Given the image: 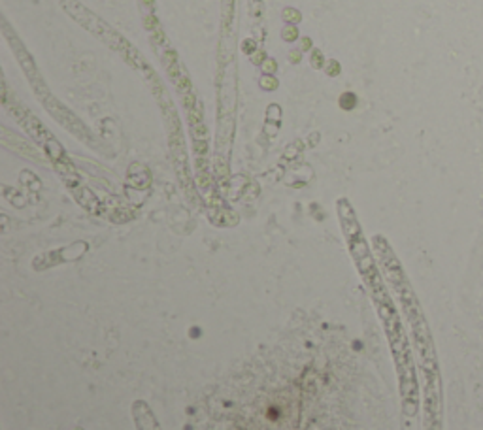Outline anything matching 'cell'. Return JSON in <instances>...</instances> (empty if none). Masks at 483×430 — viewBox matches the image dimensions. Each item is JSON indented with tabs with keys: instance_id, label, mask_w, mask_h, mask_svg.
I'll return each mask as SVG.
<instances>
[{
	"instance_id": "obj_1",
	"label": "cell",
	"mask_w": 483,
	"mask_h": 430,
	"mask_svg": "<svg viewBox=\"0 0 483 430\" xmlns=\"http://www.w3.org/2000/svg\"><path fill=\"white\" fill-rule=\"evenodd\" d=\"M377 311L379 317L383 321L387 338L393 349V356H395V364L399 370V379H400V393L404 398V405L408 407L410 404V415L415 413L417 407V383H415V370H413V358L410 353V344L406 340V332L402 329L399 319V313L393 306L391 298H387L383 302H377Z\"/></svg>"
},
{
	"instance_id": "obj_2",
	"label": "cell",
	"mask_w": 483,
	"mask_h": 430,
	"mask_svg": "<svg viewBox=\"0 0 483 430\" xmlns=\"http://www.w3.org/2000/svg\"><path fill=\"white\" fill-rule=\"evenodd\" d=\"M133 419L136 430H162L155 413L151 411V407L144 400H136L133 404Z\"/></svg>"
},
{
	"instance_id": "obj_3",
	"label": "cell",
	"mask_w": 483,
	"mask_h": 430,
	"mask_svg": "<svg viewBox=\"0 0 483 430\" xmlns=\"http://www.w3.org/2000/svg\"><path fill=\"white\" fill-rule=\"evenodd\" d=\"M76 430H81V429H76Z\"/></svg>"
}]
</instances>
